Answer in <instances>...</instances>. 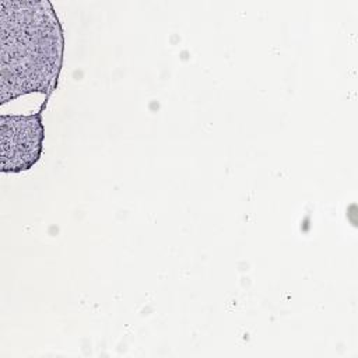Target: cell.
Wrapping results in <instances>:
<instances>
[{"label":"cell","instance_id":"6da1fadb","mask_svg":"<svg viewBox=\"0 0 358 358\" xmlns=\"http://www.w3.org/2000/svg\"><path fill=\"white\" fill-rule=\"evenodd\" d=\"M0 99L39 92L50 98L63 64L64 36L49 0L1 1Z\"/></svg>","mask_w":358,"mask_h":358},{"label":"cell","instance_id":"7a4b0ae2","mask_svg":"<svg viewBox=\"0 0 358 358\" xmlns=\"http://www.w3.org/2000/svg\"><path fill=\"white\" fill-rule=\"evenodd\" d=\"M49 98H45L36 112L27 115L0 116V157L3 173H20L31 169L43 151V112Z\"/></svg>","mask_w":358,"mask_h":358}]
</instances>
